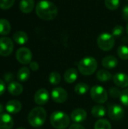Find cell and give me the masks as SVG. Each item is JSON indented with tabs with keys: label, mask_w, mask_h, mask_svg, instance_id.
Masks as SVG:
<instances>
[{
	"label": "cell",
	"mask_w": 128,
	"mask_h": 129,
	"mask_svg": "<svg viewBox=\"0 0 128 129\" xmlns=\"http://www.w3.org/2000/svg\"><path fill=\"white\" fill-rule=\"evenodd\" d=\"M22 104L19 101L17 100H11L9 101L5 105V110L7 112L11 114H16L21 110Z\"/></svg>",
	"instance_id": "9a60e30c"
},
{
	"label": "cell",
	"mask_w": 128,
	"mask_h": 129,
	"mask_svg": "<svg viewBox=\"0 0 128 129\" xmlns=\"http://www.w3.org/2000/svg\"><path fill=\"white\" fill-rule=\"evenodd\" d=\"M13 126L14 120L9 114H0V129H12Z\"/></svg>",
	"instance_id": "5bb4252c"
},
{
	"label": "cell",
	"mask_w": 128,
	"mask_h": 129,
	"mask_svg": "<svg viewBox=\"0 0 128 129\" xmlns=\"http://www.w3.org/2000/svg\"><path fill=\"white\" fill-rule=\"evenodd\" d=\"M17 129H26V128H18Z\"/></svg>",
	"instance_id": "60d3db41"
},
{
	"label": "cell",
	"mask_w": 128,
	"mask_h": 129,
	"mask_svg": "<svg viewBox=\"0 0 128 129\" xmlns=\"http://www.w3.org/2000/svg\"><path fill=\"white\" fill-rule=\"evenodd\" d=\"M122 15L125 20H128V5H126L122 10Z\"/></svg>",
	"instance_id": "e575fe53"
},
{
	"label": "cell",
	"mask_w": 128,
	"mask_h": 129,
	"mask_svg": "<svg viewBox=\"0 0 128 129\" xmlns=\"http://www.w3.org/2000/svg\"><path fill=\"white\" fill-rule=\"evenodd\" d=\"M89 91V85L84 82H79L75 86V92L77 94L83 95Z\"/></svg>",
	"instance_id": "d4e9b609"
},
{
	"label": "cell",
	"mask_w": 128,
	"mask_h": 129,
	"mask_svg": "<svg viewBox=\"0 0 128 129\" xmlns=\"http://www.w3.org/2000/svg\"><path fill=\"white\" fill-rule=\"evenodd\" d=\"M29 76H30V71L26 67L20 68L18 70L17 74V77L18 80L20 82H26L29 79Z\"/></svg>",
	"instance_id": "7402d4cb"
},
{
	"label": "cell",
	"mask_w": 128,
	"mask_h": 129,
	"mask_svg": "<svg viewBox=\"0 0 128 129\" xmlns=\"http://www.w3.org/2000/svg\"><path fill=\"white\" fill-rule=\"evenodd\" d=\"M108 114L111 119L114 121H118L123 119L124 116V110L122 107L118 104H112L109 106Z\"/></svg>",
	"instance_id": "ba28073f"
},
{
	"label": "cell",
	"mask_w": 128,
	"mask_h": 129,
	"mask_svg": "<svg viewBox=\"0 0 128 129\" xmlns=\"http://www.w3.org/2000/svg\"><path fill=\"white\" fill-rule=\"evenodd\" d=\"M51 98L54 102L61 104L66 101L68 99V94L64 88L61 87H57L53 89L51 92Z\"/></svg>",
	"instance_id": "30bf717a"
},
{
	"label": "cell",
	"mask_w": 128,
	"mask_h": 129,
	"mask_svg": "<svg viewBox=\"0 0 128 129\" xmlns=\"http://www.w3.org/2000/svg\"><path fill=\"white\" fill-rule=\"evenodd\" d=\"M35 12L41 19L45 20H52L57 17L58 9L53 2L48 0H41L37 4Z\"/></svg>",
	"instance_id": "6da1fadb"
},
{
	"label": "cell",
	"mask_w": 128,
	"mask_h": 129,
	"mask_svg": "<svg viewBox=\"0 0 128 129\" xmlns=\"http://www.w3.org/2000/svg\"><path fill=\"white\" fill-rule=\"evenodd\" d=\"M97 46L104 51H110L115 45V37L107 33L100 34L97 39Z\"/></svg>",
	"instance_id": "5b68a950"
},
{
	"label": "cell",
	"mask_w": 128,
	"mask_h": 129,
	"mask_svg": "<svg viewBox=\"0 0 128 129\" xmlns=\"http://www.w3.org/2000/svg\"><path fill=\"white\" fill-rule=\"evenodd\" d=\"M97 78L102 82H106L110 80L112 76V74L106 70H100L97 73Z\"/></svg>",
	"instance_id": "603a6c76"
},
{
	"label": "cell",
	"mask_w": 128,
	"mask_h": 129,
	"mask_svg": "<svg viewBox=\"0 0 128 129\" xmlns=\"http://www.w3.org/2000/svg\"><path fill=\"white\" fill-rule=\"evenodd\" d=\"M117 54L118 57L121 60H127L128 59V47L126 45H121L118 48Z\"/></svg>",
	"instance_id": "4316f807"
},
{
	"label": "cell",
	"mask_w": 128,
	"mask_h": 129,
	"mask_svg": "<svg viewBox=\"0 0 128 129\" xmlns=\"http://www.w3.org/2000/svg\"><path fill=\"white\" fill-rule=\"evenodd\" d=\"M47 117L46 110L41 107L33 108L28 115V122L34 128H38L44 125Z\"/></svg>",
	"instance_id": "7a4b0ae2"
},
{
	"label": "cell",
	"mask_w": 128,
	"mask_h": 129,
	"mask_svg": "<svg viewBox=\"0 0 128 129\" xmlns=\"http://www.w3.org/2000/svg\"><path fill=\"white\" fill-rule=\"evenodd\" d=\"M114 83L121 88H126L128 86V75L124 73H118L112 76Z\"/></svg>",
	"instance_id": "4fadbf2b"
},
{
	"label": "cell",
	"mask_w": 128,
	"mask_h": 129,
	"mask_svg": "<svg viewBox=\"0 0 128 129\" xmlns=\"http://www.w3.org/2000/svg\"><path fill=\"white\" fill-rule=\"evenodd\" d=\"M106 7L111 11L117 9L120 5V0H105Z\"/></svg>",
	"instance_id": "f1b7e54d"
},
{
	"label": "cell",
	"mask_w": 128,
	"mask_h": 129,
	"mask_svg": "<svg viewBox=\"0 0 128 129\" xmlns=\"http://www.w3.org/2000/svg\"><path fill=\"white\" fill-rule=\"evenodd\" d=\"M118 60L112 55L106 56L102 60V65L106 69H114L118 65Z\"/></svg>",
	"instance_id": "2e32d148"
},
{
	"label": "cell",
	"mask_w": 128,
	"mask_h": 129,
	"mask_svg": "<svg viewBox=\"0 0 128 129\" xmlns=\"http://www.w3.org/2000/svg\"><path fill=\"white\" fill-rule=\"evenodd\" d=\"M94 129H112V125L107 119H100L95 122Z\"/></svg>",
	"instance_id": "484cf974"
},
{
	"label": "cell",
	"mask_w": 128,
	"mask_h": 129,
	"mask_svg": "<svg viewBox=\"0 0 128 129\" xmlns=\"http://www.w3.org/2000/svg\"><path fill=\"white\" fill-rule=\"evenodd\" d=\"M32 54L31 51L27 48H20L16 52V58L17 61L22 64H28L31 63Z\"/></svg>",
	"instance_id": "9c48e42d"
},
{
	"label": "cell",
	"mask_w": 128,
	"mask_h": 129,
	"mask_svg": "<svg viewBox=\"0 0 128 129\" xmlns=\"http://www.w3.org/2000/svg\"><path fill=\"white\" fill-rule=\"evenodd\" d=\"M63 77H64V80L67 83L69 84L73 83L74 82L76 81L78 78V71L75 68H69L65 72Z\"/></svg>",
	"instance_id": "ac0fdd59"
},
{
	"label": "cell",
	"mask_w": 128,
	"mask_h": 129,
	"mask_svg": "<svg viewBox=\"0 0 128 129\" xmlns=\"http://www.w3.org/2000/svg\"><path fill=\"white\" fill-rule=\"evenodd\" d=\"M91 97L92 100L97 104H103L108 99L106 90L101 85H94L91 89Z\"/></svg>",
	"instance_id": "8992f818"
},
{
	"label": "cell",
	"mask_w": 128,
	"mask_h": 129,
	"mask_svg": "<svg viewBox=\"0 0 128 129\" xmlns=\"http://www.w3.org/2000/svg\"><path fill=\"white\" fill-rule=\"evenodd\" d=\"M69 129H85V128H84V127L83 125H80V124H78V123H74V124H72V125L69 127Z\"/></svg>",
	"instance_id": "d590c367"
},
{
	"label": "cell",
	"mask_w": 128,
	"mask_h": 129,
	"mask_svg": "<svg viewBox=\"0 0 128 129\" xmlns=\"http://www.w3.org/2000/svg\"><path fill=\"white\" fill-rule=\"evenodd\" d=\"M34 101L38 105H44L49 101V93L45 88L38 90L34 95Z\"/></svg>",
	"instance_id": "8fae6325"
},
{
	"label": "cell",
	"mask_w": 128,
	"mask_h": 129,
	"mask_svg": "<svg viewBox=\"0 0 128 129\" xmlns=\"http://www.w3.org/2000/svg\"><path fill=\"white\" fill-rule=\"evenodd\" d=\"M14 3V0H0V8L8 9L12 7Z\"/></svg>",
	"instance_id": "4dcf8cb0"
},
{
	"label": "cell",
	"mask_w": 128,
	"mask_h": 129,
	"mask_svg": "<svg viewBox=\"0 0 128 129\" xmlns=\"http://www.w3.org/2000/svg\"><path fill=\"white\" fill-rule=\"evenodd\" d=\"M126 29H127V35H128V23H127V27H126Z\"/></svg>",
	"instance_id": "ab89813d"
},
{
	"label": "cell",
	"mask_w": 128,
	"mask_h": 129,
	"mask_svg": "<svg viewBox=\"0 0 128 129\" xmlns=\"http://www.w3.org/2000/svg\"><path fill=\"white\" fill-rule=\"evenodd\" d=\"M48 79H49V82H50L51 84H52L54 85H58L60 82L61 76H60V74L58 72H52L49 75Z\"/></svg>",
	"instance_id": "83f0119b"
},
{
	"label": "cell",
	"mask_w": 128,
	"mask_h": 129,
	"mask_svg": "<svg viewBox=\"0 0 128 129\" xmlns=\"http://www.w3.org/2000/svg\"><path fill=\"white\" fill-rule=\"evenodd\" d=\"M127 1H128V0H127Z\"/></svg>",
	"instance_id": "b9f144b4"
},
{
	"label": "cell",
	"mask_w": 128,
	"mask_h": 129,
	"mask_svg": "<svg viewBox=\"0 0 128 129\" xmlns=\"http://www.w3.org/2000/svg\"><path fill=\"white\" fill-rule=\"evenodd\" d=\"M23 88L22 85L17 82H11L8 86V91H9V93L14 96L20 95L23 92Z\"/></svg>",
	"instance_id": "d6986e66"
},
{
	"label": "cell",
	"mask_w": 128,
	"mask_h": 129,
	"mask_svg": "<svg viewBox=\"0 0 128 129\" xmlns=\"http://www.w3.org/2000/svg\"><path fill=\"white\" fill-rule=\"evenodd\" d=\"M71 119L75 123H81L83 122L87 118V113L84 109L78 108L74 110L70 116Z\"/></svg>",
	"instance_id": "7c38bea8"
},
{
	"label": "cell",
	"mask_w": 128,
	"mask_h": 129,
	"mask_svg": "<svg viewBox=\"0 0 128 129\" xmlns=\"http://www.w3.org/2000/svg\"><path fill=\"white\" fill-rule=\"evenodd\" d=\"M3 106L2 105V104H0V113H2V111H3Z\"/></svg>",
	"instance_id": "f35d334b"
},
{
	"label": "cell",
	"mask_w": 128,
	"mask_h": 129,
	"mask_svg": "<svg viewBox=\"0 0 128 129\" xmlns=\"http://www.w3.org/2000/svg\"><path fill=\"white\" fill-rule=\"evenodd\" d=\"M50 122L54 128L66 129L70 124V117L62 111H55L51 115Z\"/></svg>",
	"instance_id": "3957f363"
},
{
	"label": "cell",
	"mask_w": 128,
	"mask_h": 129,
	"mask_svg": "<svg viewBox=\"0 0 128 129\" xmlns=\"http://www.w3.org/2000/svg\"><path fill=\"white\" fill-rule=\"evenodd\" d=\"M120 101L124 106L128 107V88L121 91L120 96Z\"/></svg>",
	"instance_id": "f546056e"
},
{
	"label": "cell",
	"mask_w": 128,
	"mask_h": 129,
	"mask_svg": "<svg viewBox=\"0 0 128 129\" xmlns=\"http://www.w3.org/2000/svg\"><path fill=\"white\" fill-rule=\"evenodd\" d=\"M106 108L103 105H100V104L94 105L91 109V114L95 118L100 119L106 115Z\"/></svg>",
	"instance_id": "ffe728a7"
},
{
	"label": "cell",
	"mask_w": 128,
	"mask_h": 129,
	"mask_svg": "<svg viewBox=\"0 0 128 129\" xmlns=\"http://www.w3.org/2000/svg\"><path fill=\"white\" fill-rule=\"evenodd\" d=\"M4 78H5V79L6 82H11V81L13 80L14 76H13V74L12 73H7V74H5L4 76Z\"/></svg>",
	"instance_id": "74e56055"
},
{
	"label": "cell",
	"mask_w": 128,
	"mask_h": 129,
	"mask_svg": "<svg viewBox=\"0 0 128 129\" xmlns=\"http://www.w3.org/2000/svg\"><path fill=\"white\" fill-rule=\"evenodd\" d=\"M121 94V91L119 90L118 88L117 87H112L109 89V94L112 98H120Z\"/></svg>",
	"instance_id": "d6a6232c"
},
{
	"label": "cell",
	"mask_w": 128,
	"mask_h": 129,
	"mask_svg": "<svg viewBox=\"0 0 128 129\" xmlns=\"http://www.w3.org/2000/svg\"><path fill=\"white\" fill-rule=\"evenodd\" d=\"M11 32V24L5 19H0V35L6 36Z\"/></svg>",
	"instance_id": "cb8c5ba5"
},
{
	"label": "cell",
	"mask_w": 128,
	"mask_h": 129,
	"mask_svg": "<svg viewBox=\"0 0 128 129\" xmlns=\"http://www.w3.org/2000/svg\"><path fill=\"white\" fill-rule=\"evenodd\" d=\"M29 67H30V69H31L32 70H33V71H37V70H38V68H39V65H38V63L37 62L32 61V62H31V63H29Z\"/></svg>",
	"instance_id": "836d02e7"
},
{
	"label": "cell",
	"mask_w": 128,
	"mask_h": 129,
	"mask_svg": "<svg viewBox=\"0 0 128 129\" xmlns=\"http://www.w3.org/2000/svg\"><path fill=\"white\" fill-rule=\"evenodd\" d=\"M124 33V28L121 25L115 26L112 29V36L114 37H120Z\"/></svg>",
	"instance_id": "1f68e13d"
},
{
	"label": "cell",
	"mask_w": 128,
	"mask_h": 129,
	"mask_svg": "<svg viewBox=\"0 0 128 129\" xmlns=\"http://www.w3.org/2000/svg\"><path fill=\"white\" fill-rule=\"evenodd\" d=\"M13 39L18 45H24L28 41V36L25 32L18 31L14 34Z\"/></svg>",
	"instance_id": "44dd1931"
},
{
	"label": "cell",
	"mask_w": 128,
	"mask_h": 129,
	"mask_svg": "<svg viewBox=\"0 0 128 129\" xmlns=\"http://www.w3.org/2000/svg\"><path fill=\"white\" fill-rule=\"evenodd\" d=\"M20 9L23 13L29 14L32 11L35 6L34 0H21L20 2Z\"/></svg>",
	"instance_id": "e0dca14e"
},
{
	"label": "cell",
	"mask_w": 128,
	"mask_h": 129,
	"mask_svg": "<svg viewBox=\"0 0 128 129\" xmlns=\"http://www.w3.org/2000/svg\"><path fill=\"white\" fill-rule=\"evenodd\" d=\"M97 68V62L92 57H86L82 58L78 63L79 72L84 76L92 75Z\"/></svg>",
	"instance_id": "277c9868"
},
{
	"label": "cell",
	"mask_w": 128,
	"mask_h": 129,
	"mask_svg": "<svg viewBox=\"0 0 128 129\" xmlns=\"http://www.w3.org/2000/svg\"><path fill=\"white\" fill-rule=\"evenodd\" d=\"M14 50V43L8 37L0 38V55L2 57L9 56Z\"/></svg>",
	"instance_id": "52a82bcc"
},
{
	"label": "cell",
	"mask_w": 128,
	"mask_h": 129,
	"mask_svg": "<svg viewBox=\"0 0 128 129\" xmlns=\"http://www.w3.org/2000/svg\"><path fill=\"white\" fill-rule=\"evenodd\" d=\"M5 90V84L3 80L0 79V95H2Z\"/></svg>",
	"instance_id": "8d00e7d4"
}]
</instances>
